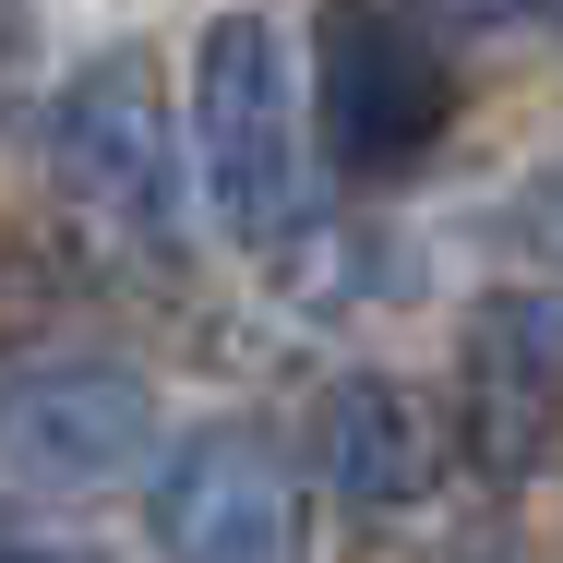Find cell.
Wrapping results in <instances>:
<instances>
[{
  "mask_svg": "<svg viewBox=\"0 0 563 563\" xmlns=\"http://www.w3.org/2000/svg\"><path fill=\"white\" fill-rule=\"evenodd\" d=\"M192 168L240 252H288L312 228V132L288 85V36L264 12H217L192 36Z\"/></svg>",
  "mask_w": 563,
  "mask_h": 563,
  "instance_id": "1",
  "label": "cell"
},
{
  "mask_svg": "<svg viewBox=\"0 0 563 563\" xmlns=\"http://www.w3.org/2000/svg\"><path fill=\"white\" fill-rule=\"evenodd\" d=\"M48 168H60L73 217L97 228V240H132V252L168 240V217H180V132H168V85H156L144 48H97L60 85Z\"/></svg>",
  "mask_w": 563,
  "mask_h": 563,
  "instance_id": "2",
  "label": "cell"
},
{
  "mask_svg": "<svg viewBox=\"0 0 563 563\" xmlns=\"http://www.w3.org/2000/svg\"><path fill=\"white\" fill-rule=\"evenodd\" d=\"M312 120H324V156H336L347 180H396V168H420L444 144L455 73H444V48L408 12L336 0L312 24Z\"/></svg>",
  "mask_w": 563,
  "mask_h": 563,
  "instance_id": "3",
  "label": "cell"
},
{
  "mask_svg": "<svg viewBox=\"0 0 563 563\" xmlns=\"http://www.w3.org/2000/svg\"><path fill=\"white\" fill-rule=\"evenodd\" d=\"M144 528L168 563H312V504L264 432H192L156 455Z\"/></svg>",
  "mask_w": 563,
  "mask_h": 563,
  "instance_id": "4",
  "label": "cell"
},
{
  "mask_svg": "<svg viewBox=\"0 0 563 563\" xmlns=\"http://www.w3.org/2000/svg\"><path fill=\"white\" fill-rule=\"evenodd\" d=\"M156 455V396L120 360L0 372V492H109Z\"/></svg>",
  "mask_w": 563,
  "mask_h": 563,
  "instance_id": "5",
  "label": "cell"
},
{
  "mask_svg": "<svg viewBox=\"0 0 563 563\" xmlns=\"http://www.w3.org/2000/svg\"><path fill=\"white\" fill-rule=\"evenodd\" d=\"M563 444V300L492 288L467 312V455L492 479H540Z\"/></svg>",
  "mask_w": 563,
  "mask_h": 563,
  "instance_id": "6",
  "label": "cell"
},
{
  "mask_svg": "<svg viewBox=\"0 0 563 563\" xmlns=\"http://www.w3.org/2000/svg\"><path fill=\"white\" fill-rule=\"evenodd\" d=\"M312 467L336 479L360 516H408L444 479V420H432L420 384L347 372V384H324V408H312Z\"/></svg>",
  "mask_w": 563,
  "mask_h": 563,
  "instance_id": "7",
  "label": "cell"
},
{
  "mask_svg": "<svg viewBox=\"0 0 563 563\" xmlns=\"http://www.w3.org/2000/svg\"><path fill=\"white\" fill-rule=\"evenodd\" d=\"M276 288H288L300 312H360V300H396V288H408V252L372 240V228H324L312 217L276 252Z\"/></svg>",
  "mask_w": 563,
  "mask_h": 563,
  "instance_id": "8",
  "label": "cell"
},
{
  "mask_svg": "<svg viewBox=\"0 0 563 563\" xmlns=\"http://www.w3.org/2000/svg\"><path fill=\"white\" fill-rule=\"evenodd\" d=\"M0 563H97V552H73V540H12V528H0Z\"/></svg>",
  "mask_w": 563,
  "mask_h": 563,
  "instance_id": "9",
  "label": "cell"
},
{
  "mask_svg": "<svg viewBox=\"0 0 563 563\" xmlns=\"http://www.w3.org/2000/svg\"><path fill=\"white\" fill-rule=\"evenodd\" d=\"M467 12H552V0H467Z\"/></svg>",
  "mask_w": 563,
  "mask_h": 563,
  "instance_id": "10",
  "label": "cell"
}]
</instances>
